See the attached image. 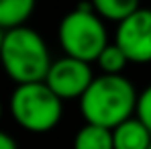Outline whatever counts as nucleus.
Masks as SVG:
<instances>
[{"mask_svg": "<svg viewBox=\"0 0 151 149\" xmlns=\"http://www.w3.org/2000/svg\"><path fill=\"white\" fill-rule=\"evenodd\" d=\"M137 100H139V92L135 84L129 78H125V74H100L92 80V84L82 94L78 104H80V114L84 117L86 123L114 129L116 125L135 117Z\"/></svg>", "mask_w": 151, "mask_h": 149, "instance_id": "nucleus-1", "label": "nucleus"}, {"mask_svg": "<svg viewBox=\"0 0 151 149\" xmlns=\"http://www.w3.org/2000/svg\"><path fill=\"white\" fill-rule=\"evenodd\" d=\"M51 63V51L39 31L29 25L6 31L0 49V66L17 86L43 82Z\"/></svg>", "mask_w": 151, "mask_h": 149, "instance_id": "nucleus-2", "label": "nucleus"}, {"mask_svg": "<svg viewBox=\"0 0 151 149\" xmlns=\"http://www.w3.org/2000/svg\"><path fill=\"white\" fill-rule=\"evenodd\" d=\"M57 41L63 55L84 59L88 63H94L102 49L110 43L106 25L92 8L90 0L80 2L61 17L57 25Z\"/></svg>", "mask_w": 151, "mask_h": 149, "instance_id": "nucleus-3", "label": "nucleus"}, {"mask_svg": "<svg viewBox=\"0 0 151 149\" xmlns=\"http://www.w3.org/2000/svg\"><path fill=\"white\" fill-rule=\"evenodd\" d=\"M12 121L29 133L53 131L63 117V100L45 82L19 84L8 100Z\"/></svg>", "mask_w": 151, "mask_h": 149, "instance_id": "nucleus-4", "label": "nucleus"}, {"mask_svg": "<svg viewBox=\"0 0 151 149\" xmlns=\"http://www.w3.org/2000/svg\"><path fill=\"white\" fill-rule=\"evenodd\" d=\"M94 78L96 76L92 72V63L63 55L59 59H53L43 82L65 102V100H80Z\"/></svg>", "mask_w": 151, "mask_h": 149, "instance_id": "nucleus-5", "label": "nucleus"}, {"mask_svg": "<svg viewBox=\"0 0 151 149\" xmlns=\"http://www.w3.org/2000/svg\"><path fill=\"white\" fill-rule=\"evenodd\" d=\"M114 43L131 63H151V8H139L116 25Z\"/></svg>", "mask_w": 151, "mask_h": 149, "instance_id": "nucleus-6", "label": "nucleus"}, {"mask_svg": "<svg viewBox=\"0 0 151 149\" xmlns=\"http://www.w3.org/2000/svg\"><path fill=\"white\" fill-rule=\"evenodd\" d=\"M112 143L114 149H149L151 131L143 125V121L131 117L112 129Z\"/></svg>", "mask_w": 151, "mask_h": 149, "instance_id": "nucleus-7", "label": "nucleus"}, {"mask_svg": "<svg viewBox=\"0 0 151 149\" xmlns=\"http://www.w3.org/2000/svg\"><path fill=\"white\" fill-rule=\"evenodd\" d=\"M72 149H114L112 143V129L100 125L84 123L74 135Z\"/></svg>", "mask_w": 151, "mask_h": 149, "instance_id": "nucleus-8", "label": "nucleus"}, {"mask_svg": "<svg viewBox=\"0 0 151 149\" xmlns=\"http://www.w3.org/2000/svg\"><path fill=\"white\" fill-rule=\"evenodd\" d=\"M37 0H0V27L4 31L27 25L33 17Z\"/></svg>", "mask_w": 151, "mask_h": 149, "instance_id": "nucleus-9", "label": "nucleus"}, {"mask_svg": "<svg viewBox=\"0 0 151 149\" xmlns=\"http://www.w3.org/2000/svg\"><path fill=\"white\" fill-rule=\"evenodd\" d=\"M90 4L102 21L116 23V25L141 8L139 0H90Z\"/></svg>", "mask_w": 151, "mask_h": 149, "instance_id": "nucleus-10", "label": "nucleus"}, {"mask_svg": "<svg viewBox=\"0 0 151 149\" xmlns=\"http://www.w3.org/2000/svg\"><path fill=\"white\" fill-rule=\"evenodd\" d=\"M94 63L100 68V74L121 76V74H125L127 66H129L131 61H129V57L125 55V51L112 41V43H108V45L102 49V53L98 55V59H96Z\"/></svg>", "mask_w": 151, "mask_h": 149, "instance_id": "nucleus-11", "label": "nucleus"}, {"mask_svg": "<svg viewBox=\"0 0 151 149\" xmlns=\"http://www.w3.org/2000/svg\"><path fill=\"white\" fill-rule=\"evenodd\" d=\"M135 117H137L139 121H143V125L151 131V84L139 92V100H137Z\"/></svg>", "mask_w": 151, "mask_h": 149, "instance_id": "nucleus-12", "label": "nucleus"}, {"mask_svg": "<svg viewBox=\"0 0 151 149\" xmlns=\"http://www.w3.org/2000/svg\"><path fill=\"white\" fill-rule=\"evenodd\" d=\"M0 149H19L14 137H10L8 133H4L2 129H0Z\"/></svg>", "mask_w": 151, "mask_h": 149, "instance_id": "nucleus-13", "label": "nucleus"}, {"mask_svg": "<svg viewBox=\"0 0 151 149\" xmlns=\"http://www.w3.org/2000/svg\"><path fill=\"white\" fill-rule=\"evenodd\" d=\"M4 35H6V31L0 27V49H2V41H4Z\"/></svg>", "mask_w": 151, "mask_h": 149, "instance_id": "nucleus-14", "label": "nucleus"}, {"mask_svg": "<svg viewBox=\"0 0 151 149\" xmlns=\"http://www.w3.org/2000/svg\"><path fill=\"white\" fill-rule=\"evenodd\" d=\"M2 112H4V106H2V100H0V121H2Z\"/></svg>", "mask_w": 151, "mask_h": 149, "instance_id": "nucleus-15", "label": "nucleus"}, {"mask_svg": "<svg viewBox=\"0 0 151 149\" xmlns=\"http://www.w3.org/2000/svg\"><path fill=\"white\" fill-rule=\"evenodd\" d=\"M149 149H151V147H149Z\"/></svg>", "mask_w": 151, "mask_h": 149, "instance_id": "nucleus-16", "label": "nucleus"}]
</instances>
